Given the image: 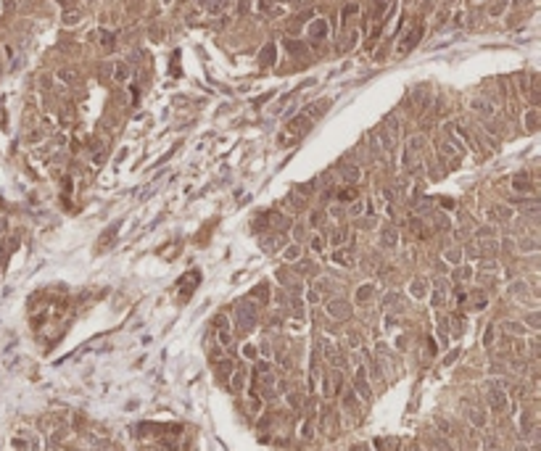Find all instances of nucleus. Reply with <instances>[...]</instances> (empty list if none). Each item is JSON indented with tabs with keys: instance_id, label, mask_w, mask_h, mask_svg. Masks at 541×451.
Returning <instances> with one entry per match:
<instances>
[{
	"instance_id": "nucleus-3",
	"label": "nucleus",
	"mask_w": 541,
	"mask_h": 451,
	"mask_svg": "<svg viewBox=\"0 0 541 451\" xmlns=\"http://www.w3.org/2000/svg\"><path fill=\"white\" fill-rule=\"evenodd\" d=\"M127 77V66H116V80H125Z\"/></svg>"
},
{
	"instance_id": "nucleus-2",
	"label": "nucleus",
	"mask_w": 541,
	"mask_h": 451,
	"mask_svg": "<svg viewBox=\"0 0 541 451\" xmlns=\"http://www.w3.org/2000/svg\"><path fill=\"white\" fill-rule=\"evenodd\" d=\"M309 124H312V122H309V119H304V116H301V119H293V122L288 124V132H293V135H301L304 129H309Z\"/></svg>"
},
{
	"instance_id": "nucleus-1",
	"label": "nucleus",
	"mask_w": 541,
	"mask_h": 451,
	"mask_svg": "<svg viewBox=\"0 0 541 451\" xmlns=\"http://www.w3.org/2000/svg\"><path fill=\"white\" fill-rule=\"evenodd\" d=\"M415 42H417V27H415V29H409V32H407V37H404V40L399 42V53L404 56V53H407V50L415 45Z\"/></svg>"
}]
</instances>
